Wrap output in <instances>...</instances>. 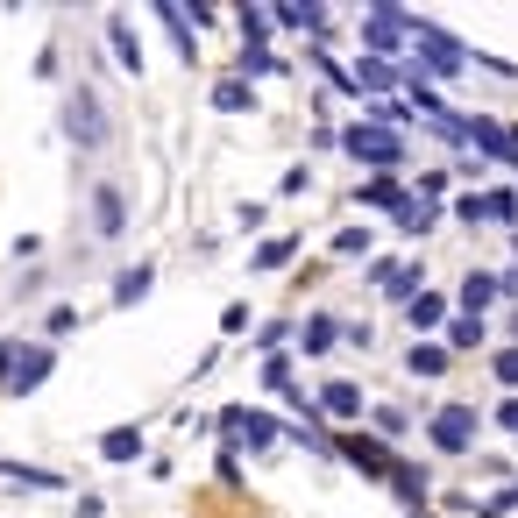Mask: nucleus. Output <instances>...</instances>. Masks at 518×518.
I'll return each instance as SVG.
<instances>
[{
	"mask_svg": "<svg viewBox=\"0 0 518 518\" xmlns=\"http://www.w3.org/2000/svg\"><path fill=\"white\" fill-rule=\"evenodd\" d=\"M341 150H348L355 164H369V171H377V178H391V171L405 164V142H398L391 128H369V121L341 128Z\"/></svg>",
	"mask_w": 518,
	"mask_h": 518,
	"instance_id": "nucleus-1",
	"label": "nucleus"
},
{
	"mask_svg": "<svg viewBox=\"0 0 518 518\" xmlns=\"http://www.w3.org/2000/svg\"><path fill=\"white\" fill-rule=\"evenodd\" d=\"M412 29H419V15H405V8H369V22H362V50L377 57V64H391V57L412 43Z\"/></svg>",
	"mask_w": 518,
	"mask_h": 518,
	"instance_id": "nucleus-2",
	"label": "nucleus"
},
{
	"mask_svg": "<svg viewBox=\"0 0 518 518\" xmlns=\"http://www.w3.org/2000/svg\"><path fill=\"white\" fill-rule=\"evenodd\" d=\"M476 433H483V419H476L469 405H440V412L426 419L433 455H469V448H476Z\"/></svg>",
	"mask_w": 518,
	"mask_h": 518,
	"instance_id": "nucleus-3",
	"label": "nucleus"
},
{
	"mask_svg": "<svg viewBox=\"0 0 518 518\" xmlns=\"http://www.w3.org/2000/svg\"><path fill=\"white\" fill-rule=\"evenodd\" d=\"M50 348H22V341H0V384H8L15 398H29L43 377H50Z\"/></svg>",
	"mask_w": 518,
	"mask_h": 518,
	"instance_id": "nucleus-4",
	"label": "nucleus"
},
{
	"mask_svg": "<svg viewBox=\"0 0 518 518\" xmlns=\"http://www.w3.org/2000/svg\"><path fill=\"white\" fill-rule=\"evenodd\" d=\"M412 43H419V64H426V71H440V79H455V71H469V64H476L448 29H433V22H419V29H412ZM426 71H419V79H426Z\"/></svg>",
	"mask_w": 518,
	"mask_h": 518,
	"instance_id": "nucleus-5",
	"label": "nucleus"
},
{
	"mask_svg": "<svg viewBox=\"0 0 518 518\" xmlns=\"http://www.w3.org/2000/svg\"><path fill=\"white\" fill-rule=\"evenodd\" d=\"M64 135L79 142V150H100V142H107V114H100V93L93 86H79V93L64 100Z\"/></svg>",
	"mask_w": 518,
	"mask_h": 518,
	"instance_id": "nucleus-6",
	"label": "nucleus"
},
{
	"mask_svg": "<svg viewBox=\"0 0 518 518\" xmlns=\"http://www.w3.org/2000/svg\"><path fill=\"white\" fill-rule=\"evenodd\" d=\"M220 433H228V440H242V448L249 455H263V448H277V419L270 412H249V405H235V412H220Z\"/></svg>",
	"mask_w": 518,
	"mask_h": 518,
	"instance_id": "nucleus-7",
	"label": "nucleus"
},
{
	"mask_svg": "<svg viewBox=\"0 0 518 518\" xmlns=\"http://www.w3.org/2000/svg\"><path fill=\"white\" fill-rule=\"evenodd\" d=\"M462 142H476V150H483V157H497V164H518V135H511V128H497V121H483V114H476V121H462Z\"/></svg>",
	"mask_w": 518,
	"mask_h": 518,
	"instance_id": "nucleus-8",
	"label": "nucleus"
},
{
	"mask_svg": "<svg viewBox=\"0 0 518 518\" xmlns=\"http://www.w3.org/2000/svg\"><path fill=\"white\" fill-rule=\"evenodd\" d=\"M341 455H348L362 476H384V483H391V469H398V462H391V448H384V440H369V433H348V440H341Z\"/></svg>",
	"mask_w": 518,
	"mask_h": 518,
	"instance_id": "nucleus-9",
	"label": "nucleus"
},
{
	"mask_svg": "<svg viewBox=\"0 0 518 518\" xmlns=\"http://www.w3.org/2000/svg\"><path fill=\"white\" fill-rule=\"evenodd\" d=\"M369 277H377L384 299H405V306L419 299V263H391V256H384V263H369Z\"/></svg>",
	"mask_w": 518,
	"mask_h": 518,
	"instance_id": "nucleus-10",
	"label": "nucleus"
},
{
	"mask_svg": "<svg viewBox=\"0 0 518 518\" xmlns=\"http://www.w3.org/2000/svg\"><path fill=\"white\" fill-rule=\"evenodd\" d=\"M121 228H128V199H121L114 185H100V192H93V235H107V242H114Z\"/></svg>",
	"mask_w": 518,
	"mask_h": 518,
	"instance_id": "nucleus-11",
	"label": "nucleus"
},
{
	"mask_svg": "<svg viewBox=\"0 0 518 518\" xmlns=\"http://www.w3.org/2000/svg\"><path fill=\"white\" fill-rule=\"evenodd\" d=\"M320 412L327 419H362V384H348V377L320 384Z\"/></svg>",
	"mask_w": 518,
	"mask_h": 518,
	"instance_id": "nucleus-12",
	"label": "nucleus"
},
{
	"mask_svg": "<svg viewBox=\"0 0 518 518\" xmlns=\"http://www.w3.org/2000/svg\"><path fill=\"white\" fill-rule=\"evenodd\" d=\"M334 341H341V320H327V313H313V320L299 327V348H306V355H327Z\"/></svg>",
	"mask_w": 518,
	"mask_h": 518,
	"instance_id": "nucleus-13",
	"label": "nucleus"
},
{
	"mask_svg": "<svg viewBox=\"0 0 518 518\" xmlns=\"http://www.w3.org/2000/svg\"><path fill=\"white\" fill-rule=\"evenodd\" d=\"M348 86H362V93H391V86H398V71H391V64H377V57H362V64L348 71Z\"/></svg>",
	"mask_w": 518,
	"mask_h": 518,
	"instance_id": "nucleus-14",
	"label": "nucleus"
},
{
	"mask_svg": "<svg viewBox=\"0 0 518 518\" xmlns=\"http://www.w3.org/2000/svg\"><path fill=\"white\" fill-rule=\"evenodd\" d=\"M263 384H270L284 405H299V412H306V391H291V362H284V355H270V362H263Z\"/></svg>",
	"mask_w": 518,
	"mask_h": 518,
	"instance_id": "nucleus-15",
	"label": "nucleus"
},
{
	"mask_svg": "<svg viewBox=\"0 0 518 518\" xmlns=\"http://www.w3.org/2000/svg\"><path fill=\"white\" fill-rule=\"evenodd\" d=\"M213 107H220V114H249V107H256L249 79H220V86H213Z\"/></svg>",
	"mask_w": 518,
	"mask_h": 518,
	"instance_id": "nucleus-16",
	"label": "nucleus"
},
{
	"mask_svg": "<svg viewBox=\"0 0 518 518\" xmlns=\"http://www.w3.org/2000/svg\"><path fill=\"white\" fill-rule=\"evenodd\" d=\"M0 476H8V483H22V490H64V476H50V469H29V462H0Z\"/></svg>",
	"mask_w": 518,
	"mask_h": 518,
	"instance_id": "nucleus-17",
	"label": "nucleus"
},
{
	"mask_svg": "<svg viewBox=\"0 0 518 518\" xmlns=\"http://www.w3.org/2000/svg\"><path fill=\"white\" fill-rule=\"evenodd\" d=\"M150 277H157L150 263H135V270H121V277H114V306H135L142 291H150Z\"/></svg>",
	"mask_w": 518,
	"mask_h": 518,
	"instance_id": "nucleus-18",
	"label": "nucleus"
},
{
	"mask_svg": "<svg viewBox=\"0 0 518 518\" xmlns=\"http://www.w3.org/2000/svg\"><path fill=\"white\" fill-rule=\"evenodd\" d=\"M100 455H107V462H135V455H142V433H135V426H114V433L100 440Z\"/></svg>",
	"mask_w": 518,
	"mask_h": 518,
	"instance_id": "nucleus-19",
	"label": "nucleus"
},
{
	"mask_svg": "<svg viewBox=\"0 0 518 518\" xmlns=\"http://www.w3.org/2000/svg\"><path fill=\"white\" fill-rule=\"evenodd\" d=\"M490 299H497V277H483V270H476V277H462V313H469V320H476Z\"/></svg>",
	"mask_w": 518,
	"mask_h": 518,
	"instance_id": "nucleus-20",
	"label": "nucleus"
},
{
	"mask_svg": "<svg viewBox=\"0 0 518 518\" xmlns=\"http://www.w3.org/2000/svg\"><path fill=\"white\" fill-rule=\"evenodd\" d=\"M405 369H412V377H440V369H448V348H433V341H419V348L405 355Z\"/></svg>",
	"mask_w": 518,
	"mask_h": 518,
	"instance_id": "nucleus-21",
	"label": "nucleus"
},
{
	"mask_svg": "<svg viewBox=\"0 0 518 518\" xmlns=\"http://www.w3.org/2000/svg\"><path fill=\"white\" fill-rule=\"evenodd\" d=\"M405 313H412V327H440V320H448V299H440V291H419Z\"/></svg>",
	"mask_w": 518,
	"mask_h": 518,
	"instance_id": "nucleus-22",
	"label": "nucleus"
},
{
	"mask_svg": "<svg viewBox=\"0 0 518 518\" xmlns=\"http://www.w3.org/2000/svg\"><path fill=\"white\" fill-rule=\"evenodd\" d=\"M355 199H362V206H384V213H398V206H405V192H398L391 178H369V185H362Z\"/></svg>",
	"mask_w": 518,
	"mask_h": 518,
	"instance_id": "nucleus-23",
	"label": "nucleus"
},
{
	"mask_svg": "<svg viewBox=\"0 0 518 518\" xmlns=\"http://www.w3.org/2000/svg\"><path fill=\"white\" fill-rule=\"evenodd\" d=\"M483 220L490 228H511L518 220V192H483Z\"/></svg>",
	"mask_w": 518,
	"mask_h": 518,
	"instance_id": "nucleus-24",
	"label": "nucleus"
},
{
	"mask_svg": "<svg viewBox=\"0 0 518 518\" xmlns=\"http://www.w3.org/2000/svg\"><path fill=\"white\" fill-rule=\"evenodd\" d=\"M157 22L171 29V43H178V57H199V50H192V22H185V8H157Z\"/></svg>",
	"mask_w": 518,
	"mask_h": 518,
	"instance_id": "nucleus-25",
	"label": "nucleus"
},
{
	"mask_svg": "<svg viewBox=\"0 0 518 518\" xmlns=\"http://www.w3.org/2000/svg\"><path fill=\"white\" fill-rule=\"evenodd\" d=\"M107 36H114V57H121V71H142V50H135V36H128V22H121V15L107 22Z\"/></svg>",
	"mask_w": 518,
	"mask_h": 518,
	"instance_id": "nucleus-26",
	"label": "nucleus"
},
{
	"mask_svg": "<svg viewBox=\"0 0 518 518\" xmlns=\"http://www.w3.org/2000/svg\"><path fill=\"white\" fill-rule=\"evenodd\" d=\"M448 348H483V320L455 313V320H448Z\"/></svg>",
	"mask_w": 518,
	"mask_h": 518,
	"instance_id": "nucleus-27",
	"label": "nucleus"
},
{
	"mask_svg": "<svg viewBox=\"0 0 518 518\" xmlns=\"http://www.w3.org/2000/svg\"><path fill=\"white\" fill-rule=\"evenodd\" d=\"M291 256H299V242H291V235H284V242H263V249H256V270H284Z\"/></svg>",
	"mask_w": 518,
	"mask_h": 518,
	"instance_id": "nucleus-28",
	"label": "nucleus"
},
{
	"mask_svg": "<svg viewBox=\"0 0 518 518\" xmlns=\"http://www.w3.org/2000/svg\"><path fill=\"white\" fill-rule=\"evenodd\" d=\"M391 483H398V497H405V504H426V476H419V469H405V462H398V469H391Z\"/></svg>",
	"mask_w": 518,
	"mask_h": 518,
	"instance_id": "nucleus-29",
	"label": "nucleus"
},
{
	"mask_svg": "<svg viewBox=\"0 0 518 518\" xmlns=\"http://www.w3.org/2000/svg\"><path fill=\"white\" fill-rule=\"evenodd\" d=\"M469 511H476V518H511V511H518V483L497 490V497H483V504H469Z\"/></svg>",
	"mask_w": 518,
	"mask_h": 518,
	"instance_id": "nucleus-30",
	"label": "nucleus"
},
{
	"mask_svg": "<svg viewBox=\"0 0 518 518\" xmlns=\"http://www.w3.org/2000/svg\"><path fill=\"white\" fill-rule=\"evenodd\" d=\"M242 71H249V79H263V71H277L270 43H249V50H242Z\"/></svg>",
	"mask_w": 518,
	"mask_h": 518,
	"instance_id": "nucleus-31",
	"label": "nucleus"
},
{
	"mask_svg": "<svg viewBox=\"0 0 518 518\" xmlns=\"http://www.w3.org/2000/svg\"><path fill=\"white\" fill-rule=\"evenodd\" d=\"M490 369H497V384H511V391H518V348H497V355H490Z\"/></svg>",
	"mask_w": 518,
	"mask_h": 518,
	"instance_id": "nucleus-32",
	"label": "nucleus"
},
{
	"mask_svg": "<svg viewBox=\"0 0 518 518\" xmlns=\"http://www.w3.org/2000/svg\"><path fill=\"white\" fill-rule=\"evenodd\" d=\"M71 327H79V313H71V306H57V313H50V320H43V334H50V341H64V334H71Z\"/></svg>",
	"mask_w": 518,
	"mask_h": 518,
	"instance_id": "nucleus-33",
	"label": "nucleus"
},
{
	"mask_svg": "<svg viewBox=\"0 0 518 518\" xmlns=\"http://www.w3.org/2000/svg\"><path fill=\"white\" fill-rule=\"evenodd\" d=\"M334 249H341V256H362V249H369V228H341Z\"/></svg>",
	"mask_w": 518,
	"mask_h": 518,
	"instance_id": "nucleus-34",
	"label": "nucleus"
},
{
	"mask_svg": "<svg viewBox=\"0 0 518 518\" xmlns=\"http://www.w3.org/2000/svg\"><path fill=\"white\" fill-rule=\"evenodd\" d=\"M455 220H476V228H483V192H462L455 199Z\"/></svg>",
	"mask_w": 518,
	"mask_h": 518,
	"instance_id": "nucleus-35",
	"label": "nucleus"
},
{
	"mask_svg": "<svg viewBox=\"0 0 518 518\" xmlns=\"http://www.w3.org/2000/svg\"><path fill=\"white\" fill-rule=\"evenodd\" d=\"M377 433H384V440H391V433H405V412H398V405H384V412H377Z\"/></svg>",
	"mask_w": 518,
	"mask_h": 518,
	"instance_id": "nucleus-36",
	"label": "nucleus"
},
{
	"mask_svg": "<svg viewBox=\"0 0 518 518\" xmlns=\"http://www.w3.org/2000/svg\"><path fill=\"white\" fill-rule=\"evenodd\" d=\"M497 426H504V433H518V398H504V405H497Z\"/></svg>",
	"mask_w": 518,
	"mask_h": 518,
	"instance_id": "nucleus-37",
	"label": "nucleus"
},
{
	"mask_svg": "<svg viewBox=\"0 0 518 518\" xmlns=\"http://www.w3.org/2000/svg\"><path fill=\"white\" fill-rule=\"evenodd\" d=\"M497 291H504V299H518V270H504V277H497Z\"/></svg>",
	"mask_w": 518,
	"mask_h": 518,
	"instance_id": "nucleus-38",
	"label": "nucleus"
}]
</instances>
